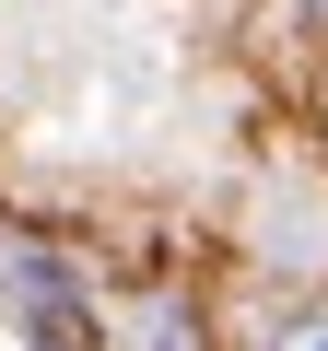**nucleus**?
Listing matches in <instances>:
<instances>
[{
  "label": "nucleus",
  "instance_id": "7ed1b4c3",
  "mask_svg": "<svg viewBox=\"0 0 328 351\" xmlns=\"http://www.w3.org/2000/svg\"><path fill=\"white\" fill-rule=\"evenodd\" d=\"M293 12H305V24H328V0H293Z\"/></svg>",
  "mask_w": 328,
  "mask_h": 351
},
{
  "label": "nucleus",
  "instance_id": "f257e3e1",
  "mask_svg": "<svg viewBox=\"0 0 328 351\" xmlns=\"http://www.w3.org/2000/svg\"><path fill=\"white\" fill-rule=\"evenodd\" d=\"M129 351H200V316H188V304H141Z\"/></svg>",
  "mask_w": 328,
  "mask_h": 351
},
{
  "label": "nucleus",
  "instance_id": "f03ea898",
  "mask_svg": "<svg viewBox=\"0 0 328 351\" xmlns=\"http://www.w3.org/2000/svg\"><path fill=\"white\" fill-rule=\"evenodd\" d=\"M270 351H328V304H305V316H281V328H270Z\"/></svg>",
  "mask_w": 328,
  "mask_h": 351
}]
</instances>
